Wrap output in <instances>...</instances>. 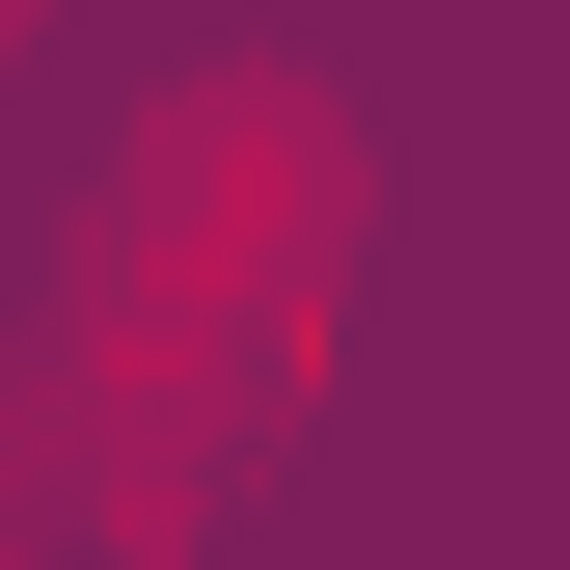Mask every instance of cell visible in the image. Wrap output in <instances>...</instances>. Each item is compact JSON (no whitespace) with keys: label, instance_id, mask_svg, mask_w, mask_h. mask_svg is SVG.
<instances>
[{"label":"cell","instance_id":"6da1fadb","mask_svg":"<svg viewBox=\"0 0 570 570\" xmlns=\"http://www.w3.org/2000/svg\"><path fill=\"white\" fill-rule=\"evenodd\" d=\"M353 272V136L299 82H190L82 218V326H326Z\"/></svg>","mask_w":570,"mask_h":570},{"label":"cell","instance_id":"7a4b0ae2","mask_svg":"<svg viewBox=\"0 0 570 570\" xmlns=\"http://www.w3.org/2000/svg\"><path fill=\"white\" fill-rule=\"evenodd\" d=\"M0 28H28V0H0Z\"/></svg>","mask_w":570,"mask_h":570}]
</instances>
